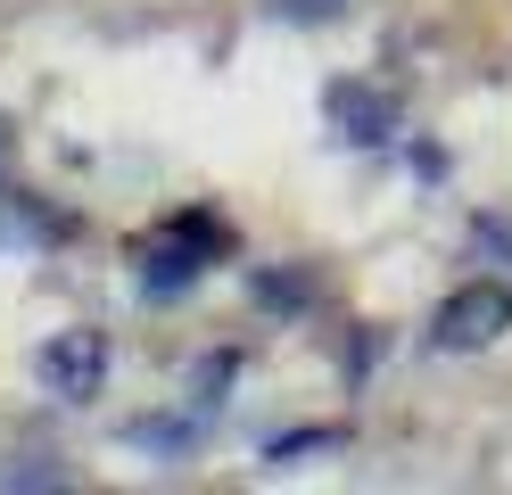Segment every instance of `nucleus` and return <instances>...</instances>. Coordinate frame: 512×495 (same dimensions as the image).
Instances as JSON below:
<instances>
[{"mask_svg":"<svg viewBox=\"0 0 512 495\" xmlns=\"http://www.w3.org/2000/svg\"><path fill=\"white\" fill-rule=\"evenodd\" d=\"M504 330H512V281H463L430 314V347L438 355H488Z\"/></svg>","mask_w":512,"mask_h":495,"instance_id":"1","label":"nucleus"},{"mask_svg":"<svg viewBox=\"0 0 512 495\" xmlns=\"http://www.w3.org/2000/svg\"><path fill=\"white\" fill-rule=\"evenodd\" d=\"M34 380H42L50 396H67V405L100 396V380H108V339H100V330H50L42 355H34Z\"/></svg>","mask_w":512,"mask_h":495,"instance_id":"2","label":"nucleus"},{"mask_svg":"<svg viewBox=\"0 0 512 495\" xmlns=\"http://www.w3.org/2000/svg\"><path fill=\"white\" fill-rule=\"evenodd\" d=\"M323 108L339 124V141H356V149H380L397 132V91H380V83H331Z\"/></svg>","mask_w":512,"mask_h":495,"instance_id":"3","label":"nucleus"},{"mask_svg":"<svg viewBox=\"0 0 512 495\" xmlns=\"http://www.w3.org/2000/svg\"><path fill=\"white\" fill-rule=\"evenodd\" d=\"M141 264H149V273H141V289H149V297H182V289H190V281H199V273H207V264H215V256H207L199 240H182V231L166 223V240H157V248H149Z\"/></svg>","mask_w":512,"mask_h":495,"instance_id":"4","label":"nucleus"},{"mask_svg":"<svg viewBox=\"0 0 512 495\" xmlns=\"http://www.w3.org/2000/svg\"><path fill=\"white\" fill-rule=\"evenodd\" d=\"M248 289H256V306H273V314H298L306 297H314V281H306V273H256Z\"/></svg>","mask_w":512,"mask_h":495,"instance_id":"5","label":"nucleus"},{"mask_svg":"<svg viewBox=\"0 0 512 495\" xmlns=\"http://www.w3.org/2000/svg\"><path fill=\"white\" fill-rule=\"evenodd\" d=\"M124 438L149 446V454H190V446H199V429H190V421H133Z\"/></svg>","mask_w":512,"mask_h":495,"instance_id":"6","label":"nucleus"},{"mask_svg":"<svg viewBox=\"0 0 512 495\" xmlns=\"http://www.w3.org/2000/svg\"><path fill=\"white\" fill-rule=\"evenodd\" d=\"M323 446H347V429H290V438L265 446V462H298V454H323Z\"/></svg>","mask_w":512,"mask_h":495,"instance_id":"7","label":"nucleus"},{"mask_svg":"<svg viewBox=\"0 0 512 495\" xmlns=\"http://www.w3.org/2000/svg\"><path fill=\"white\" fill-rule=\"evenodd\" d=\"M240 380V355L232 347H215L207 363H199V372H190V388H199V405H215V388H232Z\"/></svg>","mask_w":512,"mask_h":495,"instance_id":"8","label":"nucleus"},{"mask_svg":"<svg viewBox=\"0 0 512 495\" xmlns=\"http://www.w3.org/2000/svg\"><path fill=\"white\" fill-rule=\"evenodd\" d=\"M339 9H347V0H281V17H290V25H323Z\"/></svg>","mask_w":512,"mask_h":495,"instance_id":"9","label":"nucleus"},{"mask_svg":"<svg viewBox=\"0 0 512 495\" xmlns=\"http://www.w3.org/2000/svg\"><path fill=\"white\" fill-rule=\"evenodd\" d=\"M479 248H488V256H504V273H512V223H496V215H479Z\"/></svg>","mask_w":512,"mask_h":495,"instance_id":"10","label":"nucleus"}]
</instances>
